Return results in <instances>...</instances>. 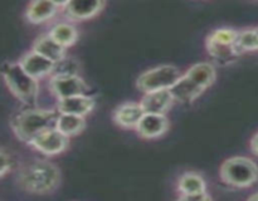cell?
Instances as JSON below:
<instances>
[{
    "label": "cell",
    "instance_id": "cell-1",
    "mask_svg": "<svg viewBox=\"0 0 258 201\" xmlns=\"http://www.w3.org/2000/svg\"><path fill=\"white\" fill-rule=\"evenodd\" d=\"M60 172L55 165L45 160H35L18 173V185L29 193L45 195L59 186Z\"/></svg>",
    "mask_w": 258,
    "mask_h": 201
},
{
    "label": "cell",
    "instance_id": "cell-2",
    "mask_svg": "<svg viewBox=\"0 0 258 201\" xmlns=\"http://www.w3.org/2000/svg\"><path fill=\"white\" fill-rule=\"evenodd\" d=\"M59 111L27 110L18 113L12 121V128L15 136L23 142L30 143L43 131L57 126Z\"/></svg>",
    "mask_w": 258,
    "mask_h": 201
},
{
    "label": "cell",
    "instance_id": "cell-3",
    "mask_svg": "<svg viewBox=\"0 0 258 201\" xmlns=\"http://www.w3.org/2000/svg\"><path fill=\"white\" fill-rule=\"evenodd\" d=\"M3 77L10 92L25 105L35 103L38 97L37 78L32 77L20 63H5L3 65Z\"/></svg>",
    "mask_w": 258,
    "mask_h": 201
},
{
    "label": "cell",
    "instance_id": "cell-4",
    "mask_svg": "<svg viewBox=\"0 0 258 201\" xmlns=\"http://www.w3.org/2000/svg\"><path fill=\"white\" fill-rule=\"evenodd\" d=\"M221 178L234 187H249L258 181V166L251 158L231 157L222 165Z\"/></svg>",
    "mask_w": 258,
    "mask_h": 201
},
{
    "label": "cell",
    "instance_id": "cell-5",
    "mask_svg": "<svg viewBox=\"0 0 258 201\" xmlns=\"http://www.w3.org/2000/svg\"><path fill=\"white\" fill-rule=\"evenodd\" d=\"M180 77V70L175 65H159L139 75L136 87L144 93L159 89H170Z\"/></svg>",
    "mask_w": 258,
    "mask_h": 201
},
{
    "label": "cell",
    "instance_id": "cell-6",
    "mask_svg": "<svg viewBox=\"0 0 258 201\" xmlns=\"http://www.w3.org/2000/svg\"><path fill=\"white\" fill-rule=\"evenodd\" d=\"M49 88L58 97L62 98L73 97V95L86 94L90 90L87 83L78 77L77 74H55L53 75L49 82Z\"/></svg>",
    "mask_w": 258,
    "mask_h": 201
},
{
    "label": "cell",
    "instance_id": "cell-7",
    "mask_svg": "<svg viewBox=\"0 0 258 201\" xmlns=\"http://www.w3.org/2000/svg\"><path fill=\"white\" fill-rule=\"evenodd\" d=\"M68 143H70V137L60 132L57 127H54L43 131L30 141L29 145H32L44 155L54 156L62 153L68 147Z\"/></svg>",
    "mask_w": 258,
    "mask_h": 201
},
{
    "label": "cell",
    "instance_id": "cell-8",
    "mask_svg": "<svg viewBox=\"0 0 258 201\" xmlns=\"http://www.w3.org/2000/svg\"><path fill=\"white\" fill-rule=\"evenodd\" d=\"M105 0H70L66 4L64 13L72 20H87L97 15L103 9Z\"/></svg>",
    "mask_w": 258,
    "mask_h": 201
},
{
    "label": "cell",
    "instance_id": "cell-9",
    "mask_svg": "<svg viewBox=\"0 0 258 201\" xmlns=\"http://www.w3.org/2000/svg\"><path fill=\"white\" fill-rule=\"evenodd\" d=\"M169 128V120L165 115L159 113H146L143 116L141 121L139 122L138 130L139 135L143 138L153 140L163 136Z\"/></svg>",
    "mask_w": 258,
    "mask_h": 201
},
{
    "label": "cell",
    "instance_id": "cell-10",
    "mask_svg": "<svg viewBox=\"0 0 258 201\" xmlns=\"http://www.w3.org/2000/svg\"><path fill=\"white\" fill-rule=\"evenodd\" d=\"M173 93L170 89H159L153 92H146L141 99V106L146 113H159L165 115L174 103Z\"/></svg>",
    "mask_w": 258,
    "mask_h": 201
},
{
    "label": "cell",
    "instance_id": "cell-11",
    "mask_svg": "<svg viewBox=\"0 0 258 201\" xmlns=\"http://www.w3.org/2000/svg\"><path fill=\"white\" fill-rule=\"evenodd\" d=\"M19 63L22 67L34 78H42L47 74H52L54 69L55 63L48 58L43 57L42 54L35 50H30L29 53L20 58Z\"/></svg>",
    "mask_w": 258,
    "mask_h": 201
},
{
    "label": "cell",
    "instance_id": "cell-12",
    "mask_svg": "<svg viewBox=\"0 0 258 201\" xmlns=\"http://www.w3.org/2000/svg\"><path fill=\"white\" fill-rule=\"evenodd\" d=\"M145 115L141 103H123L113 112V120L123 128H136L143 116Z\"/></svg>",
    "mask_w": 258,
    "mask_h": 201
},
{
    "label": "cell",
    "instance_id": "cell-13",
    "mask_svg": "<svg viewBox=\"0 0 258 201\" xmlns=\"http://www.w3.org/2000/svg\"><path fill=\"white\" fill-rule=\"evenodd\" d=\"M95 99L90 97V95H73V97L59 99L57 110L60 113H72V115H78L85 117L86 115H88L95 108Z\"/></svg>",
    "mask_w": 258,
    "mask_h": 201
},
{
    "label": "cell",
    "instance_id": "cell-14",
    "mask_svg": "<svg viewBox=\"0 0 258 201\" xmlns=\"http://www.w3.org/2000/svg\"><path fill=\"white\" fill-rule=\"evenodd\" d=\"M204 90H206L204 88L193 82L188 75H181L178 82L170 88V92L173 93L175 100H179L181 103L193 102Z\"/></svg>",
    "mask_w": 258,
    "mask_h": 201
},
{
    "label": "cell",
    "instance_id": "cell-15",
    "mask_svg": "<svg viewBox=\"0 0 258 201\" xmlns=\"http://www.w3.org/2000/svg\"><path fill=\"white\" fill-rule=\"evenodd\" d=\"M58 5L52 0H32L28 5L25 17L30 23L39 24L49 20L57 13Z\"/></svg>",
    "mask_w": 258,
    "mask_h": 201
},
{
    "label": "cell",
    "instance_id": "cell-16",
    "mask_svg": "<svg viewBox=\"0 0 258 201\" xmlns=\"http://www.w3.org/2000/svg\"><path fill=\"white\" fill-rule=\"evenodd\" d=\"M33 50L42 54L43 57L53 60L54 63L64 59L66 55V47H63L57 40L53 39L49 34L37 38L34 45H33Z\"/></svg>",
    "mask_w": 258,
    "mask_h": 201
},
{
    "label": "cell",
    "instance_id": "cell-17",
    "mask_svg": "<svg viewBox=\"0 0 258 201\" xmlns=\"http://www.w3.org/2000/svg\"><path fill=\"white\" fill-rule=\"evenodd\" d=\"M185 75H188L193 82H196L197 84L201 85L202 88L207 89V88L211 87L214 83V80H216V69H214V67L211 63L202 62L191 65Z\"/></svg>",
    "mask_w": 258,
    "mask_h": 201
},
{
    "label": "cell",
    "instance_id": "cell-18",
    "mask_svg": "<svg viewBox=\"0 0 258 201\" xmlns=\"http://www.w3.org/2000/svg\"><path fill=\"white\" fill-rule=\"evenodd\" d=\"M55 127L68 137L78 135L86 127V121L83 116L72 115V113H59Z\"/></svg>",
    "mask_w": 258,
    "mask_h": 201
},
{
    "label": "cell",
    "instance_id": "cell-19",
    "mask_svg": "<svg viewBox=\"0 0 258 201\" xmlns=\"http://www.w3.org/2000/svg\"><path fill=\"white\" fill-rule=\"evenodd\" d=\"M49 35L59 44L67 48L77 42L78 32L73 25L68 24V23H59L50 29Z\"/></svg>",
    "mask_w": 258,
    "mask_h": 201
},
{
    "label": "cell",
    "instance_id": "cell-20",
    "mask_svg": "<svg viewBox=\"0 0 258 201\" xmlns=\"http://www.w3.org/2000/svg\"><path fill=\"white\" fill-rule=\"evenodd\" d=\"M178 188L181 193L202 192V191H206L207 185L201 175L194 172H186L179 178Z\"/></svg>",
    "mask_w": 258,
    "mask_h": 201
},
{
    "label": "cell",
    "instance_id": "cell-21",
    "mask_svg": "<svg viewBox=\"0 0 258 201\" xmlns=\"http://www.w3.org/2000/svg\"><path fill=\"white\" fill-rule=\"evenodd\" d=\"M207 49L212 57L218 60H229L236 55L241 54V50L237 48V44H221V43L212 42L208 39H207Z\"/></svg>",
    "mask_w": 258,
    "mask_h": 201
},
{
    "label": "cell",
    "instance_id": "cell-22",
    "mask_svg": "<svg viewBox=\"0 0 258 201\" xmlns=\"http://www.w3.org/2000/svg\"><path fill=\"white\" fill-rule=\"evenodd\" d=\"M237 48L241 50V53L246 50H258V34L256 28L239 33L238 39H237Z\"/></svg>",
    "mask_w": 258,
    "mask_h": 201
},
{
    "label": "cell",
    "instance_id": "cell-23",
    "mask_svg": "<svg viewBox=\"0 0 258 201\" xmlns=\"http://www.w3.org/2000/svg\"><path fill=\"white\" fill-rule=\"evenodd\" d=\"M238 34L239 33H237L234 29H231V28H221V29H216L214 32H212L207 39L221 43V44L234 45L237 44Z\"/></svg>",
    "mask_w": 258,
    "mask_h": 201
},
{
    "label": "cell",
    "instance_id": "cell-24",
    "mask_svg": "<svg viewBox=\"0 0 258 201\" xmlns=\"http://www.w3.org/2000/svg\"><path fill=\"white\" fill-rule=\"evenodd\" d=\"M78 64L75 59H62L55 63L53 75L55 74H77Z\"/></svg>",
    "mask_w": 258,
    "mask_h": 201
},
{
    "label": "cell",
    "instance_id": "cell-25",
    "mask_svg": "<svg viewBox=\"0 0 258 201\" xmlns=\"http://www.w3.org/2000/svg\"><path fill=\"white\" fill-rule=\"evenodd\" d=\"M211 196L207 193V191H202V192H193V193H181L179 200L185 201H206L211 200Z\"/></svg>",
    "mask_w": 258,
    "mask_h": 201
},
{
    "label": "cell",
    "instance_id": "cell-26",
    "mask_svg": "<svg viewBox=\"0 0 258 201\" xmlns=\"http://www.w3.org/2000/svg\"><path fill=\"white\" fill-rule=\"evenodd\" d=\"M10 168H12V160H10V155H8L7 150L3 148L2 150V171H0V175L2 177H4L5 173L9 172Z\"/></svg>",
    "mask_w": 258,
    "mask_h": 201
},
{
    "label": "cell",
    "instance_id": "cell-27",
    "mask_svg": "<svg viewBox=\"0 0 258 201\" xmlns=\"http://www.w3.org/2000/svg\"><path fill=\"white\" fill-rule=\"evenodd\" d=\"M251 148H252V151H253V152L258 156V132L253 136V138H252Z\"/></svg>",
    "mask_w": 258,
    "mask_h": 201
},
{
    "label": "cell",
    "instance_id": "cell-28",
    "mask_svg": "<svg viewBox=\"0 0 258 201\" xmlns=\"http://www.w3.org/2000/svg\"><path fill=\"white\" fill-rule=\"evenodd\" d=\"M52 2H54L58 7H66V4H67L70 0H52Z\"/></svg>",
    "mask_w": 258,
    "mask_h": 201
},
{
    "label": "cell",
    "instance_id": "cell-29",
    "mask_svg": "<svg viewBox=\"0 0 258 201\" xmlns=\"http://www.w3.org/2000/svg\"><path fill=\"white\" fill-rule=\"evenodd\" d=\"M248 200H256V201H258V192H256V193H253V195H251L248 197Z\"/></svg>",
    "mask_w": 258,
    "mask_h": 201
},
{
    "label": "cell",
    "instance_id": "cell-30",
    "mask_svg": "<svg viewBox=\"0 0 258 201\" xmlns=\"http://www.w3.org/2000/svg\"><path fill=\"white\" fill-rule=\"evenodd\" d=\"M256 30H257V34H258V27L256 28Z\"/></svg>",
    "mask_w": 258,
    "mask_h": 201
}]
</instances>
